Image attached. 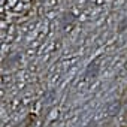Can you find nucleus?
<instances>
[{
  "mask_svg": "<svg viewBox=\"0 0 127 127\" xmlns=\"http://www.w3.org/2000/svg\"><path fill=\"white\" fill-rule=\"evenodd\" d=\"M120 109H121V103H120L118 100H114V102H111L109 106H108V115H109V117H115V115L120 112Z\"/></svg>",
  "mask_w": 127,
  "mask_h": 127,
  "instance_id": "1",
  "label": "nucleus"
},
{
  "mask_svg": "<svg viewBox=\"0 0 127 127\" xmlns=\"http://www.w3.org/2000/svg\"><path fill=\"white\" fill-rule=\"evenodd\" d=\"M121 127H127V126H121Z\"/></svg>",
  "mask_w": 127,
  "mask_h": 127,
  "instance_id": "2",
  "label": "nucleus"
}]
</instances>
